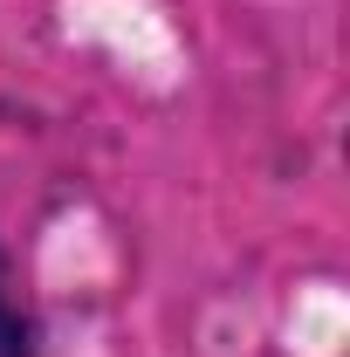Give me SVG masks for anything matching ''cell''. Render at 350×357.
<instances>
[{"instance_id":"cell-1","label":"cell","mask_w":350,"mask_h":357,"mask_svg":"<svg viewBox=\"0 0 350 357\" xmlns=\"http://www.w3.org/2000/svg\"><path fill=\"white\" fill-rule=\"evenodd\" d=\"M0 357H35V323L0 296Z\"/></svg>"}]
</instances>
